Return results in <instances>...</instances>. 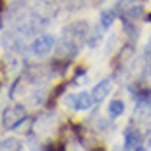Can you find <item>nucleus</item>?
<instances>
[{"instance_id":"obj_1","label":"nucleus","mask_w":151,"mask_h":151,"mask_svg":"<svg viewBox=\"0 0 151 151\" xmlns=\"http://www.w3.org/2000/svg\"><path fill=\"white\" fill-rule=\"evenodd\" d=\"M87 39V23L76 22L72 25H68L62 31V41H60V50L66 54V58L70 60L74 54H78V50L81 49V45Z\"/></svg>"},{"instance_id":"obj_2","label":"nucleus","mask_w":151,"mask_h":151,"mask_svg":"<svg viewBox=\"0 0 151 151\" xmlns=\"http://www.w3.org/2000/svg\"><path fill=\"white\" fill-rule=\"evenodd\" d=\"M25 116H27V112H25V107H23V105H12V107H8L4 111V114H2V124L8 130H16L23 120H25Z\"/></svg>"},{"instance_id":"obj_3","label":"nucleus","mask_w":151,"mask_h":151,"mask_svg":"<svg viewBox=\"0 0 151 151\" xmlns=\"http://www.w3.org/2000/svg\"><path fill=\"white\" fill-rule=\"evenodd\" d=\"M54 45H56V41H54L52 35H39L35 41L31 43V52L35 54V56H47V54L50 52V50L54 49Z\"/></svg>"},{"instance_id":"obj_4","label":"nucleus","mask_w":151,"mask_h":151,"mask_svg":"<svg viewBox=\"0 0 151 151\" xmlns=\"http://www.w3.org/2000/svg\"><path fill=\"white\" fill-rule=\"evenodd\" d=\"M93 103H95L93 95L87 93V91H81V93H78V95H68V99H66V105L68 107L72 105L76 111H87Z\"/></svg>"},{"instance_id":"obj_5","label":"nucleus","mask_w":151,"mask_h":151,"mask_svg":"<svg viewBox=\"0 0 151 151\" xmlns=\"http://www.w3.org/2000/svg\"><path fill=\"white\" fill-rule=\"evenodd\" d=\"M124 143H126V149L130 151H138L139 147H142L143 143V138H142V132H139L138 128H126L124 132Z\"/></svg>"},{"instance_id":"obj_6","label":"nucleus","mask_w":151,"mask_h":151,"mask_svg":"<svg viewBox=\"0 0 151 151\" xmlns=\"http://www.w3.org/2000/svg\"><path fill=\"white\" fill-rule=\"evenodd\" d=\"M112 91V80H101L97 85L93 87V91H91V95H93L95 101H103L105 97H109V93Z\"/></svg>"},{"instance_id":"obj_7","label":"nucleus","mask_w":151,"mask_h":151,"mask_svg":"<svg viewBox=\"0 0 151 151\" xmlns=\"http://www.w3.org/2000/svg\"><path fill=\"white\" fill-rule=\"evenodd\" d=\"M132 54H134V47L132 45H126L124 49L118 52V56L114 58V66H124L130 58H132Z\"/></svg>"},{"instance_id":"obj_8","label":"nucleus","mask_w":151,"mask_h":151,"mask_svg":"<svg viewBox=\"0 0 151 151\" xmlns=\"http://www.w3.org/2000/svg\"><path fill=\"white\" fill-rule=\"evenodd\" d=\"M124 101H120V99H112L111 105H109V116L111 118H118V116L124 114Z\"/></svg>"},{"instance_id":"obj_9","label":"nucleus","mask_w":151,"mask_h":151,"mask_svg":"<svg viewBox=\"0 0 151 151\" xmlns=\"http://www.w3.org/2000/svg\"><path fill=\"white\" fill-rule=\"evenodd\" d=\"M99 19H101V22H99L101 27H103V29H107V27H111L112 23H114L116 12H114V10H105V12H101V18H99Z\"/></svg>"},{"instance_id":"obj_10","label":"nucleus","mask_w":151,"mask_h":151,"mask_svg":"<svg viewBox=\"0 0 151 151\" xmlns=\"http://www.w3.org/2000/svg\"><path fill=\"white\" fill-rule=\"evenodd\" d=\"M0 151H19V143L16 139H4L0 143Z\"/></svg>"},{"instance_id":"obj_11","label":"nucleus","mask_w":151,"mask_h":151,"mask_svg":"<svg viewBox=\"0 0 151 151\" xmlns=\"http://www.w3.org/2000/svg\"><path fill=\"white\" fill-rule=\"evenodd\" d=\"M47 151H64V143L62 142H52L47 145Z\"/></svg>"},{"instance_id":"obj_12","label":"nucleus","mask_w":151,"mask_h":151,"mask_svg":"<svg viewBox=\"0 0 151 151\" xmlns=\"http://www.w3.org/2000/svg\"><path fill=\"white\" fill-rule=\"evenodd\" d=\"M66 81H64V83H60V85H58V87L56 89H54V91H52V93H50V99H56L58 97V95H60V93H62V91H64V89H66Z\"/></svg>"},{"instance_id":"obj_13","label":"nucleus","mask_w":151,"mask_h":151,"mask_svg":"<svg viewBox=\"0 0 151 151\" xmlns=\"http://www.w3.org/2000/svg\"><path fill=\"white\" fill-rule=\"evenodd\" d=\"M138 151H151V136L145 139V142H143V147H139Z\"/></svg>"},{"instance_id":"obj_14","label":"nucleus","mask_w":151,"mask_h":151,"mask_svg":"<svg viewBox=\"0 0 151 151\" xmlns=\"http://www.w3.org/2000/svg\"><path fill=\"white\" fill-rule=\"evenodd\" d=\"M145 56H147V58H151V43L147 45V49H145Z\"/></svg>"},{"instance_id":"obj_15","label":"nucleus","mask_w":151,"mask_h":151,"mask_svg":"<svg viewBox=\"0 0 151 151\" xmlns=\"http://www.w3.org/2000/svg\"><path fill=\"white\" fill-rule=\"evenodd\" d=\"M2 8H4V0H0V12H2Z\"/></svg>"},{"instance_id":"obj_16","label":"nucleus","mask_w":151,"mask_h":151,"mask_svg":"<svg viewBox=\"0 0 151 151\" xmlns=\"http://www.w3.org/2000/svg\"><path fill=\"white\" fill-rule=\"evenodd\" d=\"M147 22H149V23H151V12H149V14H147Z\"/></svg>"},{"instance_id":"obj_17","label":"nucleus","mask_w":151,"mask_h":151,"mask_svg":"<svg viewBox=\"0 0 151 151\" xmlns=\"http://www.w3.org/2000/svg\"><path fill=\"white\" fill-rule=\"evenodd\" d=\"M95 151H105V149H103V147H99V149H95Z\"/></svg>"}]
</instances>
